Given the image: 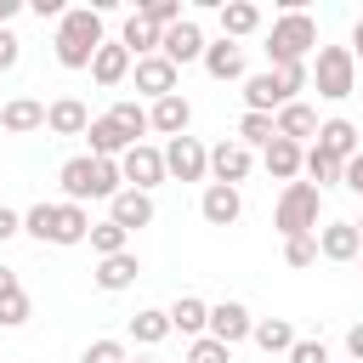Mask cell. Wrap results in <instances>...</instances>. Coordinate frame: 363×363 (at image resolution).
<instances>
[{
  "label": "cell",
  "instance_id": "cell-1",
  "mask_svg": "<svg viewBox=\"0 0 363 363\" xmlns=\"http://www.w3.org/2000/svg\"><path fill=\"white\" fill-rule=\"evenodd\" d=\"M102 45H108V34H102V11L96 6H74L57 23V62L62 68H91Z\"/></svg>",
  "mask_w": 363,
  "mask_h": 363
},
{
  "label": "cell",
  "instance_id": "cell-2",
  "mask_svg": "<svg viewBox=\"0 0 363 363\" xmlns=\"http://www.w3.org/2000/svg\"><path fill=\"white\" fill-rule=\"evenodd\" d=\"M23 233H34L40 244H85V238H91V216H85L79 204H68V199H62V204H45V199H40V204L23 216Z\"/></svg>",
  "mask_w": 363,
  "mask_h": 363
},
{
  "label": "cell",
  "instance_id": "cell-3",
  "mask_svg": "<svg viewBox=\"0 0 363 363\" xmlns=\"http://www.w3.org/2000/svg\"><path fill=\"white\" fill-rule=\"evenodd\" d=\"M312 45H318V23H312L301 6H289V11L272 23V34H267V57H272V68H295V62H306Z\"/></svg>",
  "mask_w": 363,
  "mask_h": 363
},
{
  "label": "cell",
  "instance_id": "cell-4",
  "mask_svg": "<svg viewBox=\"0 0 363 363\" xmlns=\"http://www.w3.org/2000/svg\"><path fill=\"white\" fill-rule=\"evenodd\" d=\"M318 210H323V193H318L312 182H289L284 199H278V210H272V227H278L284 238L318 233Z\"/></svg>",
  "mask_w": 363,
  "mask_h": 363
},
{
  "label": "cell",
  "instance_id": "cell-5",
  "mask_svg": "<svg viewBox=\"0 0 363 363\" xmlns=\"http://www.w3.org/2000/svg\"><path fill=\"white\" fill-rule=\"evenodd\" d=\"M312 85H318V96L346 102V96H352V85H357V57H352V45H318Z\"/></svg>",
  "mask_w": 363,
  "mask_h": 363
},
{
  "label": "cell",
  "instance_id": "cell-6",
  "mask_svg": "<svg viewBox=\"0 0 363 363\" xmlns=\"http://www.w3.org/2000/svg\"><path fill=\"white\" fill-rule=\"evenodd\" d=\"M204 170H210V147H204L199 136L164 142V176H176V182H204Z\"/></svg>",
  "mask_w": 363,
  "mask_h": 363
},
{
  "label": "cell",
  "instance_id": "cell-7",
  "mask_svg": "<svg viewBox=\"0 0 363 363\" xmlns=\"http://www.w3.org/2000/svg\"><path fill=\"white\" fill-rule=\"evenodd\" d=\"M119 170H125V182H130L136 193H153V187L164 182V147H147V142H136V147L119 159Z\"/></svg>",
  "mask_w": 363,
  "mask_h": 363
},
{
  "label": "cell",
  "instance_id": "cell-8",
  "mask_svg": "<svg viewBox=\"0 0 363 363\" xmlns=\"http://www.w3.org/2000/svg\"><path fill=\"white\" fill-rule=\"evenodd\" d=\"M204 45H210V40H204V28H199L193 17H182L176 28H164V45H159V57H170V62L182 68V62H204Z\"/></svg>",
  "mask_w": 363,
  "mask_h": 363
},
{
  "label": "cell",
  "instance_id": "cell-9",
  "mask_svg": "<svg viewBox=\"0 0 363 363\" xmlns=\"http://www.w3.org/2000/svg\"><path fill=\"white\" fill-rule=\"evenodd\" d=\"M244 102H250V113H272V108H289L295 96H289V85H284V74L267 68V74H250V79H244Z\"/></svg>",
  "mask_w": 363,
  "mask_h": 363
},
{
  "label": "cell",
  "instance_id": "cell-10",
  "mask_svg": "<svg viewBox=\"0 0 363 363\" xmlns=\"http://www.w3.org/2000/svg\"><path fill=\"white\" fill-rule=\"evenodd\" d=\"M250 329H255V318H250L244 301H221V306H210V340L238 346V340H250Z\"/></svg>",
  "mask_w": 363,
  "mask_h": 363
},
{
  "label": "cell",
  "instance_id": "cell-11",
  "mask_svg": "<svg viewBox=\"0 0 363 363\" xmlns=\"http://www.w3.org/2000/svg\"><path fill=\"white\" fill-rule=\"evenodd\" d=\"M261 164H267V176H272V182H295V176L306 170V153H301V142L272 136V142L261 147Z\"/></svg>",
  "mask_w": 363,
  "mask_h": 363
},
{
  "label": "cell",
  "instance_id": "cell-12",
  "mask_svg": "<svg viewBox=\"0 0 363 363\" xmlns=\"http://www.w3.org/2000/svg\"><path fill=\"white\" fill-rule=\"evenodd\" d=\"M250 164H255V159H250V147H244L238 136L221 142V147H210V176H216L221 187H238V182L250 176Z\"/></svg>",
  "mask_w": 363,
  "mask_h": 363
},
{
  "label": "cell",
  "instance_id": "cell-13",
  "mask_svg": "<svg viewBox=\"0 0 363 363\" xmlns=\"http://www.w3.org/2000/svg\"><path fill=\"white\" fill-rule=\"evenodd\" d=\"M57 182H62L68 204H79V199H102V182H96V159H91V153L68 159V164L57 170Z\"/></svg>",
  "mask_w": 363,
  "mask_h": 363
},
{
  "label": "cell",
  "instance_id": "cell-14",
  "mask_svg": "<svg viewBox=\"0 0 363 363\" xmlns=\"http://www.w3.org/2000/svg\"><path fill=\"white\" fill-rule=\"evenodd\" d=\"M318 255H323V261H357V255H363L357 227H352V221H323V227H318Z\"/></svg>",
  "mask_w": 363,
  "mask_h": 363
},
{
  "label": "cell",
  "instance_id": "cell-15",
  "mask_svg": "<svg viewBox=\"0 0 363 363\" xmlns=\"http://www.w3.org/2000/svg\"><path fill=\"white\" fill-rule=\"evenodd\" d=\"M45 130H51V136H85V130H91V108H85L79 96H57V102L45 108Z\"/></svg>",
  "mask_w": 363,
  "mask_h": 363
},
{
  "label": "cell",
  "instance_id": "cell-16",
  "mask_svg": "<svg viewBox=\"0 0 363 363\" xmlns=\"http://www.w3.org/2000/svg\"><path fill=\"white\" fill-rule=\"evenodd\" d=\"M199 216H204L210 227H233V221L244 216V199H238V187H221V182H210V187H204V199H199Z\"/></svg>",
  "mask_w": 363,
  "mask_h": 363
},
{
  "label": "cell",
  "instance_id": "cell-17",
  "mask_svg": "<svg viewBox=\"0 0 363 363\" xmlns=\"http://www.w3.org/2000/svg\"><path fill=\"white\" fill-rule=\"evenodd\" d=\"M108 221H119L125 233H136V227H147V221H153V193H136V187H125V193H113V199H108Z\"/></svg>",
  "mask_w": 363,
  "mask_h": 363
},
{
  "label": "cell",
  "instance_id": "cell-18",
  "mask_svg": "<svg viewBox=\"0 0 363 363\" xmlns=\"http://www.w3.org/2000/svg\"><path fill=\"white\" fill-rule=\"evenodd\" d=\"M176 74H182V68H176L170 57H142V62H136V91H147L153 102H159V96H176Z\"/></svg>",
  "mask_w": 363,
  "mask_h": 363
},
{
  "label": "cell",
  "instance_id": "cell-19",
  "mask_svg": "<svg viewBox=\"0 0 363 363\" xmlns=\"http://www.w3.org/2000/svg\"><path fill=\"white\" fill-rule=\"evenodd\" d=\"M147 119H153V130H159V136H170V142H176V136H187V125H193V108H187V96L176 91V96H159V102L147 108Z\"/></svg>",
  "mask_w": 363,
  "mask_h": 363
},
{
  "label": "cell",
  "instance_id": "cell-20",
  "mask_svg": "<svg viewBox=\"0 0 363 363\" xmlns=\"http://www.w3.org/2000/svg\"><path fill=\"white\" fill-rule=\"evenodd\" d=\"M85 142H91V159H125V153L136 147V142H130V136H125V130H119L108 113H102V119H91Z\"/></svg>",
  "mask_w": 363,
  "mask_h": 363
},
{
  "label": "cell",
  "instance_id": "cell-21",
  "mask_svg": "<svg viewBox=\"0 0 363 363\" xmlns=\"http://www.w3.org/2000/svg\"><path fill=\"white\" fill-rule=\"evenodd\" d=\"M136 272H142V261L125 250V255L96 261V272H91V278H96V289H102V295H119V289H130V284H136Z\"/></svg>",
  "mask_w": 363,
  "mask_h": 363
},
{
  "label": "cell",
  "instance_id": "cell-22",
  "mask_svg": "<svg viewBox=\"0 0 363 363\" xmlns=\"http://www.w3.org/2000/svg\"><path fill=\"white\" fill-rule=\"evenodd\" d=\"M119 45H125L136 62H142V57H159V45H164V28H153L147 17H136V11H130V17H125V34H119Z\"/></svg>",
  "mask_w": 363,
  "mask_h": 363
},
{
  "label": "cell",
  "instance_id": "cell-23",
  "mask_svg": "<svg viewBox=\"0 0 363 363\" xmlns=\"http://www.w3.org/2000/svg\"><path fill=\"white\" fill-rule=\"evenodd\" d=\"M130 68H136V57H130V51H125V45H119V40H108V45H102V51H96V62H91V79H96V85H108V91H113V85H119V79H125V74H130Z\"/></svg>",
  "mask_w": 363,
  "mask_h": 363
},
{
  "label": "cell",
  "instance_id": "cell-24",
  "mask_svg": "<svg viewBox=\"0 0 363 363\" xmlns=\"http://www.w3.org/2000/svg\"><path fill=\"white\" fill-rule=\"evenodd\" d=\"M0 125H6L11 136H28V130H45V102H34V96H11V102L0 108Z\"/></svg>",
  "mask_w": 363,
  "mask_h": 363
},
{
  "label": "cell",
  "instance_id": "cell-25",
  "mask_svg": "<svg viewBox=\"0 0 363 363\" xmlns=\"http://www.w3.org/2000/svg\"><path fill=\"white\" fill-rule=\"evenodd\" d=\"M318 147H323L329 159H340V164L357 159V125H352V119H323V125H318Z\"/></svg>",
  "mask_w": 363,
  "mask_h": 363
},
{
  "label": "cell",
  "instance_id": "cell-26",
  "mask_svg": "<svg viewBox=\"0 0 363 363\" xmlns=\"http://www.w3.org/2000/svg\"><path fill=\"white\" fill-rule=\"evenodd\" d=\"M170 329L176 335H210V306L199 301V295H176V306H170Z\"/></svg>",
  "mask_w": 363,
  "mask_h": 363
},
{
  "label": "cell",
  "instance_id": "cell-27",
  "mask_svg": "<svg viewBox=\"0 0 363 363\" xmlns=\"http://www.w3.org/2000/svg\"><path fill=\"white\" fill-rule=\"evenodd\" d=\"M204 74H210V79H244V51H238L233 40L204 45Z\"/></svg>",
  "mask_w": 363,
  "mask_h": 363
},
{
  "label": "cell",
  "instance_id": "cell-28",
  "mask_svg": "<svg viewBox=\"0 0 363 363\" xmlns=\"http://www.w3.org/2000/svg\"><path fill=\"white\" fill-rule=\"evenodd\" d=\"M255 28H261V6H250V0L221 6V40H244V34H255Z\"/></svg>",
  "mask_w": 363,
  "mask_h": 363
},
{
  "label": "cell",
  "instance_id": "cell-29",
  "mask_svg": "<svg viewBox=\"0 0 363 363\" xmlns=\"http://www.w3.org/2000/svg\"><path fill=\"white\" fill-rule=\"evenodd\" d=\"M164 335H176V329H170V312H159V306H142V312L130 318V340H136V346H159Z\"/></svg>",
  "mask_w": 363,
  "mask_h": 363
},
{
  "label": "cell",
  "instance_id": "cell-30",
  "mask_svg": "<svg viewBox=\"0 0 363 363\" xmlns=\"http://www.w3.org/2000/svg\"><path fill=\"white\" fill-rule=\"evenodd\" d=\"M250 340H255L261 352H284V357H289V346H295V329H289V318H255Z\"/></svg>",
  "mask_w": 363,
  "mask_h": 363
},
{
  "label": "cell",
  "instance_id": "cell-31",
  "mask_svg": "<svg viewBox=\"0 0 363 363\" xmlns=\"http://www.w3.org/2000/svg\"><path fill=\"white\" fill-rule=\"evenodd\" d=\"M278 136H289V142H301V136H318V113H312L306 102H289V108H278Z\"/></svg>",
  "mask_w": 363,
  "mask_h": 363
},
{
  "label": "cell",
  "instance_id": "cell-32",
  "mask_svg": "<svg viewBox=\"0 0 363 363\" xmlns=\"http://www.w3.org/2000/svg\"><path fill=\"white\" fill-rule=\"evenodd\" d=\"M306 176H312V187L323 193V187H340V182H346V164L329 159L323 147H312V153H306Z\"/></svg>",
  "mask_w": 363,
  "mask_h": 363
},
{
  "label": "cell",
  "instance_id": "cell-33",
  "mask_svg": "<svg viewBox=\"0 0 363 363\" xmlns=\"http://www.w3.org/2000/svg\"><path fill=\"white\" fill-rule=\"evenodd\" d=\"M91 250H96L102 261H108V255H125V250H130V233H125L119 221H96V227H91Z\"/></svg>",
  "mask_w": 363,
  "mask_h": 363
},
{
  "label": "cell",
  "instance_id": "cell-34",
  "mask_svg": "<svg viewBox=\"0 0 363 363\" xmlns=\"http://www.w3.org/2000/svg\"><path fill=\"white\" fill-rule=\"evenodd\" d=\"M108 119H113L130 142H136L142 130H153V119H147V108H142V102H113V108H108Z\"/></svg>",
  "mask_w": 363,
  "mask_h": 363
},
{
  "label": "cell",
  "instance_id": "cell-35",
  "mask_svg": "<svg viewBox=\"0 0 363 363\" xmlns=\"http://www.w3.org/2000/svg\"><path fill=\"white\" fill-rule=\"evenodd\" d=\"M272 136H278V119H272V113H244V119H238V142H244V147H267Z\"/></svg>",
  "mask_w": 363,
  "mask_h": 363
},
{
  "label": "cell",
  "instance_id": "cell-36",
  "mask_svg": "<svg viewBox=\"0 0 363 363\" xmlns=\"http://www.w3.org/2000/svg\"><path fill=\"white\" fill-rule=\"evenodd\" d=\"M136 17H147L153 28H176V23H182V0H142Z\"/></svg>",
  "mask_w": 363,
  "mask_h": 363
},
{
  "label": "cell",
  "instance_id": "cell-37",
  "mask_svg": "<svg viewBox=\"0 0 363 363\" xmlns=\"http://www.w3.org/2000/svg\"><path fill=\"white\" fill-rule=\"evenodd\" d=\"M284 261H289V267H312V261H318V233L284 238Z\"/></svg>",
  "mask_w": 363,
  "mask_h": 363
},
{
  "label": "cell",
  "instance_id": "cell-38",
  "mask_svg": "<svg viewBox=\"0 0 363 363\" xmlns=\"http://www.w3.org/2000/svg\"><path fill=\"white\" fill-rule=\"evenodd\" d=\"M187 363H233V346H221V340L199 335V340L187 346Z\"/></svg>",
  "mask_w": 363,
  "mask_h": 363
},
{
  "label": "cell",
  "instance_id": "cell-39",
  "mask_svg": "<svg viewBox=\"0 0 363 363\" xmlns=\"http://www.w3.org/2000/svg\"><path fill=\"white\" fill-rule=\"evenodd\" d=\"M79 363H130V352H125V340H91Z\"/></svg>",
  "mask_w": 363,
  "mask_h": 363
},
{
  "label": "cell",
  "instance_id": "cell-40",
  "mask_svg": "<svg viewBox=\"0 0 363 363\" xmlns=\"http://www.w3.org/2000/svg\"><path fill=\"white\" fill-rule=\"evenodd\" d=\"M28 312H34V306H28V289H17V295H6V301H0V323H6V329L28 323Z\"/></svg>",
  "mask_w": 363,
  "mask_h": 363
},
{
  "label": "cell",
  "instance_id": "cell-41",
  "mask_svg": "<svg viewBox=\"0 0 363 363\" xmlns=\"http://www.w3.org/2000/svg\"><path fill=\"white\" fill-rule=\"evenodd\" d=\"M289 363H329V352H323V340H295Z\"/></svg>",
  "mask_w": 363,
  "mask_h": 363
},
{
  "label": "cell",
  "instance_id": "cell-42",
  "mask_svg": "<svg viewBox=\"0 0 363 363\" xmlns=\"http://www.w3.org/2000/svg\"><path fill=\"white\" fill-rule=\"evenodd\" d=\"M17 57H23V40H17L11 28H0V74H11V68H17Z\"/></svg>",
  "mask_w": 363,
  "mask_h": 363
},
{
  "label": "cell",
  "instance_id": "cell-43",
  "mask_svg": "<svg viewBox=\"0 0 363 363\" xmlns=\"http://www.w3.org/2000/svg\"><path fill=\"white\" fill-rule=\"evenodd\" d=\"M17 233H23V216L0 204V244H6V238H17Z\"/></svg>",
  "mask_w": 363,
  "mask_h": 363
},
{
  "label": "cell",
  "instance_id": "cell-44",
  "mask_svg": "<svg viewBox=\"0 0 363 363\" xmlns=\"http://www.w3.org/2000/svg\"><path fill=\"white\" fill-rule=\"evenodd\" d=\"M340 187H352V193L363 199V153H357V159H346V182H340Z\"/></svg>",
  "mask_w": 363,
  "mask_h": 363
},
{
  "label": "cell",
  "instance_id": "cell-45",
  "mask_svg": "<svg viewBox=\"0 0 363 363\" xmlns=\"http://www.w3.org/2000/svg\"><path fill=\"white\" fill-rule=\"evenodd\" d=\"M346 352H352V363H363V323L346 329Z\"/></svg>",
  "mask_w": 363,
  "mask_h": 363
},
{
  "label": "cell",
  "instance_id": "cell-46",
  "mask_svg": "<svg viewBox=\"0 0 363 363\" xmlns=\"http://www.w3.org/2000/svg\"><path fill=\"white\" fill-rule=\"evenodd\" d=\"M28 6H34V11H40V17H57V23H62V17H68V11H62V0H28Z\"/></svg>",
  "mask_w": 363,
  "mask_h": 363
},
{
  "label": "cell",
  "instance_id": "cell-47",
  "mask_svg": "<svg viewBox=\"0 0 363 363\" xmlns=\"http://www.w3.org/2000/svg\"><path fill=\"white\" fill-rule=\"evenodd\" d=\"M17 289H23V284H17V272H11V267H0V301H6V295H17Z\"/></svg>",
  "mask_w": 363,
  "mask_h": 363
},
{
  "label": "cell",
  "instance_id": "cell-48",
  "mask_svg": "<svg viewBox=\"0 0 363 363\" xmlns=\"http://www.w3.org/2000/svg\"><path fill=\"white\" fill-rule=\"evenodd\" d=\"M17 6H23V0H0V28H11V17H17Z\"/></svg>",
  "mask_w": 363,
  "mask_h": 363
},
{
  "label": "cell",
  "instance_id": "cell-49",
  "mask_svg": "<svg viewBox=\"0 0 363 363\" xmlns=\"http://www.w3.org/2000/svg\"><path fill=\"white\" fill-rule=\"evenodd\" d=\"M352 57L363 62V17H357V28H352Z\"/></svg>",
  "mask_w": 363,
  "mask_h": 363
},
{
  "label": "cell",
  "instance_id": "cell-50",
  "mask_svg": "<svg viewBox=\"0 0 363 363\" xmlns=\"http://www.w3.org/2000/svg\"><path fill=\"white\" fill-rule=\"evenodd\" d=\"M352 227H357V238H363V216H357V221H352Z\"/></svg>",
  "mask_w": 363,
  "mask_h": 363
},
{
  "label": "cell",
  "instance_id": "cell-51",
  "mask_svg": "<svg viewBox=\"0 0 363 363\" xmlns=\"http://www.w3.org/2000/svg\"><path fill=\"white\" fill-rule=\"evenodd\" d=\"M130 363H159V357H130Z\"/></svg>",
  "mask_w": 363,
  "mask_h": 363
}]
</instances>
